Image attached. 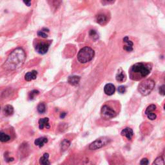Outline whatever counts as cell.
Returning a JSON list of instances; mask_svg holds the SVG:
<instances>
[{
	"label": "cell",
	"mask_w": 165,
	"mask_h": 165,
	"mask_svg": "<svg viewBox=\"0 0 165 165\" xmlns=\"http://www.w3.org/2000/svg\"><path fill=\"white\" fill-rule=\"evenodd\" d=\"M25 59L26 54L24 50L18 47L11 52L3 67L7 70H15L23 65Z\"/></svg>",
	"instance_id": "obj_1"
},
{
	"label": "cell",
	"mask_w": 165,
	"mask_h": 165,
	"mask_svg": "<svg viewBox=\"0 0 165 165\" xmlns=\"http://www.w3.org/2000/svg\"><path fill=\"white\" fill-rule=\"evenodd\" d=\"M152 65L149 63H137L133 65L130 70V77L132 80L138 81L150 74Z\"/></svg>",
	"instance_id": "obj_2"
},
{
	"label": "cell",
	"mask_w": 165,
	"mask_h": 165,
	"mask_svg": "<svg viewBox=\"0 0 165 165\" xmlns=\"http://www.w3.org/2000/svg\"><path fill=\"white\" fill-rule=\"evenodd\" d=\"M95 52L89 47H85L81 48L77 54V60L81 63L85 64L93 59Z\"/></svg>",
	"instance_id": "obj_3"
},
{
	"label": "cell",
	"mask_w": 165,
	"mask_h": 165,
	"mask_svg": "<svg viewBox=\"0 0 165 165\" xmlns=\"http://www.w3.org/2000/svg\"><path fill=\"white\" fill-rule=\"evenodd\" d=\"M155 81L151 79H148L139 85L138 90L141 95L144 96H148L152 92L155 87Z\"/></svg>",
	"instance_id": "obj_4"
},
{
	"label": "cell",
	"mask_w": 165,
	"mask_h": 165,
	"mask_svg": "<svg viewBox=\"0 0 165 165\" xmlns=\"http://www.w3.org/2000/svg\"><path fill=\"white\" fill-rule=\"evenodd\" d=\"M110 141V139L108 137H101L96 139L90 145L89 149L91 150H96L105 147Z\"/></svg>",
	"instance_id": "obj_5"
},
{
	"label": "cell",
	"mask_w": 165,
	"mask_h": 165,
	"mask_svg": "<svg viewBox=\"0 0 165 165\" xmlns=\"http://www.w3.org/2000/svg\"><path fill=\"white\" fill-rule=\"evenodd\" d=\"M101 114L102 119L105 120H109L116 117L117 116V112L110 107L105 105L102 106L101 108Z\"/></svg>",
	"instance_id": "obj_6"
},
{
	"label": "cell",
	"mask_w": 165,
	"mask_h": 165,
	"mask_svg": "<svg viewBox=\"0 0 165 165\" xmlns=\"http://www.w3.org/2000/svg\"><path fill=\"white\" fill-rule=\"evenodd\" d=\"M50 43V42H44V41L39 42L35 46V50L39 54H45L49 49Z\"/></svg>",
	"instance_id": "obj_7"
},
{
	"label": "cell",
	"mask_w": 165,
	"mask_h": 165,
	"mask_svg": "<svg viewBox=\"0 0 165 165\" xmlns=\"http://www.w3.org/2000/svg\"><path fill=\"white\" fill-rule=\"evenodd\" d=\"M123 42L125 43V45H124L123 49L127 51V52H132L133 50V43L132 41L129 39V37L128 36H125L124 37L123 39H122Z\"/></svg>",
	"instance_id": "obj_8"
},
{
	"label": "cell",
	"mask_w": 165,
	"mask_h": 165,
	"mask_svg": "<svg viewBox=\"0 0 165 165\" xmlns=\"http://www.w3.org/2000/svg\"><path fill=\"white\" fill-rule=\"evenodd\" d=\"M116 81L119 82H122L126 81V79H127V75L125 73V72L122 70V68H119L118 70L117 74H116Z\"/></svg>",
	"instance_id": "obj_9"
},
{
	"label": "cell",
	"mask_w": 165,
	"mask_h": 165,
	"mask_svg": "<svg viewBox=\"0 0 165 165\" xmlns=\"http://www.w3.org/2000/svg\"><path fill=\"white\" fill-rule=\"evenodd\" d=\"M116 88L115 86L112 83H108L104 87V92L107 96H112L115 93Z\"/></svg>",
	"instance_id": "obj_10"
},
{
	"label": "cell",
	"mask_w": 165,
	"mask_h": 165,
	"mask_svg": "<svg viewBox=\"0 0 165 165\" xmlns=\"http://www.w3.org/2000/svg\"><path fill=\"white\" fill-rule=\"evenodd\" d=\"M121 134L127 137L128 140H131L133 136V130L130 128H126L121 131Z\"/></svg>",
	"instance_id": "obj_11"
},
{
	"label": "cell",
	"mask_w": 165,
	"mask_h": 165,
	"mask_svg": "<svg viewBox=\"0 0 165 165\" xmlns=\"http://www.w3.org/2000/svg\"><path fill=\"white\" fill-rule=\"evenodd\" d=\"M48 121H49V119L47 118V117L40 119L39 121V129L43 130L45 127L47 128H50V126L48 123Z\"/></svg>",
	"instance_id": "obj_12"
},
{
	"label": "cell",
	"mask_w": 165,
	"mask_h": 165,
	"mask_svg": "<svg viewBox=\"0 0 165 165\" xmlns=\"http://www.w3.org/2000/svg\"><path fill=\"white\" fill-rule=\"evenodd\" d=\"M37 76V72L36 70H32L31 72H27L25 76V79L27 81H30L36 79Z\"/></svg>",
	"instance_id": "obj_13"
},
{
	"label": "cell",
	"mask_w": 165,
	"mask_h": 165,
	"mask_svg": "<svg viewBox=\"0 0 165 165\" xmlns=\"http://www.w3.org/2000/svg\"><path fill=\"white\" fill-rule=\"evenodd\" d=\"M96 22L101 25H104L107 22V17L103 14H100L96 16Z\"/></svg>",
	"instance_id": "obj_14"
},
{
	"label": "cell",
	"mask_w": 165,
	"mask_h": 165,
	"mask_svg": "<svg viewBox=\"0 0 165 165\" xmlns=\"http://www.w3.org/2000/svg\"><path fill=\"white\" fill-rule=\"evenodd\" d=\"M80 77L77 76H70L68 78V82L70 85L73 86H76L79 84L80 81Z\"/></svg>",
	"instance_id": "obj_15"
},
{
	"label": "cell",
	"mask_w": 165,
	"mask_h": 165,
	"mask_svg": "<svg viewBox=\"0 0 165 165\" xmlns=\"http://www.w3.org/2000/svg\"><path fill=\"white\" fill-rule=\"evenodd\" d=\"M48 142V139L46 137H39L38 139H36L34 141V144L36 146H38L40 148L43 147L45 143Z\"/></svg>",
	"instance_id": "obj_16"
},
{
	"label": "cell",
	"mask_w": 165,
	"mask_h": 165,
	"mask_svg": "<svg viewBox=\"0 0 165 165\" xmlns=\"http://www.w3.org/2000/svg\"><path fill=\"white\" fill-rule=\"evenodd\" d=\"M49 155L48 153H45L43 154V157H41L39 159V164L41 165H50V161L48 160Z\"/></svg>",
	"instance_id": "obj_17"
},
{
	"label": "cell",
	"mask_w": 165,
	"mask_h": 165,
	"mask_svg": "<svg viewBox=\"0 0 165 165\" xmlns=\"http://www.w3.org/2000/svg\"><path fill=\"white\" fill-rule=\"evenodd\" d=\"M3 113L5 116H9L14 113V108L12 105H7L3 108Z\"/></svg>",
	"instance_id": "obj_18"
},
{
	"label": "cell",
	"mask_w": 165,
	"mask_h": 165,
	"mask_svg": "<svg viewBox=\"0 0 165 165\" xmlns=\"http://www.w3.org/2000/svg\"><path fill=\"white\" fill-rule=\"evenodd\" d=\"M70 146V141L69 140L67 139H64L63 141H62L61 145V151H62V152H65V151H66L68 148H69Z\"/></svg>",
	"instance_id": "obj_19"
},
{
	"label": "cell",
	"mask_w": 165,
	"mask_h": 165,
	"mask_svg": "<svg viewBox=\"0 0 165 165\" xmlns=\"http://www.w3.org/2000/svg\"><path fill=\"white\" fill-rule=\"evenodd\" d=\"M37 112L40 114H44L46 112V105L44 102H41L37 105Z\"/></svg>",
	"instance_id": "obj_20"
},
{
	"label": "cell",
	"mask_w": 165,
	"mask_h": 165,
	"mask_svg": "<svg viewBox=\"0 0 165 165\" xmlns=\"http://www.w3.org/2000/svg\"><path fill=\"white\" fill-rule=\"evenodd\" d=\"M89 36L93 40H97L99 39V34L97 30L94 29H92L89 31Z\"/></svg>",
	"instance_id": "obj_21"
},
{
	"label": "cell",
	"mask_w": 165,
	"mask_h": 165,
	"mask_svg": "<svg viewBox=\"0 0 165 165\" xmlns=\"http://www.w3.org/2000/svg\"><path fill=\"white\" fill-rule=\"evenodd\" d=\"M11 139V137L9 136L5 133L4 132H0V141L1 142H7Z\"/></svg>",
	"instance_id": "obj_22"
},
{
	"label": "cell",
	"mask_w": 165,
	"mask_h": 165,
	"mask_svg": "<svg viewBox=\"0 0 165 165\" xmlns=\"http://www.w3.org/2000/svg\"><path fill=\"white\" fill-rule=\"evenodd\" d=\"M152 165H164V159L162 157H157Z\"/></svg>",
	"instance_id": "obj_23"
},
{
	"label": "cell",
	"mask_w": 165,
	"mask_h": 165,
	"mask_svg": "<svg viewBox=\"0 0 165 165\" xmlns=\"http://www.w3.org/2000/svg\"><path fill=\"white\" fill-rule=\"evenodd\" d=\"M156 108H157V107H156V106L155 105H150L148 106L147 109H146L145 114L147 115L148 114L153 113V112L156 110Z\"/></svg>",
	"instance_id": "obj_24"
},
{
	"label": "cell",
	"mask_w": 165,
	"mask_h": 165,
	"mask_svg": "<svg viewBox=\"0 0 165 165\" xmlns=\"http://www.w3.org/2000/svg\"><path fill=\"white\" fill-rule=\"evenodd\" d=\"M39 94V92L37 90H32L29 93V94H28V97H29L30 99L32 100L34 99L35 96H37Z\"/></svg>",
	"instance_id": "obj_25"
},
{
	"label": "cell",
	"mask_w": 165,
	"mask_h": 165,
	"mask_svg": "<svg viewBox=\"0 0 165 165\" xmlns=\"http://www.w3.org/2000/svg\"><path fill=\"white\" fill-rule=\"evenodd\" d=\"M37 36L39 37H43V38H47L48 37V34L46 32H43V30H40L37 32Z\"/></svg>",
	"instance_id": "obj_26"
},
{
	"label": "cell",
	"mask_w": 165,
	"mask_h": 165,
	"mask_svg": "<svg viewBox=\"0 0 165 165\" xmlns=\"http://www.w3.org/2000/svg\"><path fill=\"white\" fill-rule=\"evenodd\" d=\"M126 91H127V87H126L125 86L122 85V86H119V87H118L119 93L124 94V93H125Z\"/></svg>",
	"instance_id": "obj_27"
},
{
	"label": "cell",
	"mask_w": 165,
	"mask_h": 165,
	"mask_svg": "<svg viewBox=\"0 0 165 165\" xmlns=\"http://www.w3.org/2000/svg\"><path fill=\"white\" fill-rule=\"evenodd\" d=\"M147 117H148V118L150 120H152V121L155 120L156 118H157V115H156V114H155L154 112H153V113L148 114H147Z\"/></svg>",
	"instance_id": "obj_28"
},
{
	"label": "cell",
	"mask_w": 165,
	"mask_h": 165,
	"mask_svg": "<svg viewBox=\"0 0 165 165\" xmlns=\"http://www.w3.org/2000/svg\"><path fill=\"white\" fill-rule=\"evenodd\" d=\"M140 164H141V165H148V159L147 158L142 159L141 161V162H140Z\"/></svg>",
	"instance_id": "obj_29"
},
{
	"label": "cell",
	"mask_w": 165,
	"mask_h": 165,
	"mask_svg": "<svg viewBox=\"0 0 165 165\" xmlns=\"http://www.w3.org/2000/svg\"><path fill=\"white\" fill-rule=\"evenodd\" d=\"M159 94L162 96H164V85H162L159 88Z\"/></svg>",
	"instance_id": "obj_30"
},
{
	"label": "cell",
	"mask_w": 165,
	"mask_h": 165,
	"mask_svg": "<svg viewBox=\"0 0 165 165\" xmlns=\"http://www.w3.org/2000/svg\"><path fill=\"white\" fill-rule=\"evenodd\" d=\"M114 1H103V2H101V3L103 5H106V4H112V3H114Z\"/></svg>",
	"instance_id": "obj_31"
},
{
	"label": "cell",
	"mask_w": 165,
	"mask_h": 165,
	"mask_svg": "<svg viewBox=\"0 0 165 165\" xmlns=\"http://www.w3.org/2000/svg\"><path fill=\"white\" fill-rule=\"evenodd\" d=\"M23 3H25V4L27 6H28V7H30V6L31 5V2L30 1H23Z\"/></svg>",
	"instance_id": "obj_32"
},
{
	"label": "cell",
	"mask_w": 165,
	"mask_h": 165,
	"mask_svg": "<svg viewBox=\"0 0 165 165\" xmlns=\"http://www.w3.org/2000/svg\"><path fill=\"white\" fill-rule=\"evenodd\" d=\"M66 115H67V114H66L65 112H63V113H61V114H60V117H61V119L65 118V117L66 116Z\"/></svg>",
	"instance_id": "obj_33"
},
{
	"label": "cell",
	"mask_w": 165,
	"mask_h": 165,
	"mask_svg": "<svg viewBox=\"0 0 165 165\" xmlns=\"http://www.w3.org/2000/svg\"><path fill=\"white\" fill-rule=\"evenodd\" d=\"M0 110H1V107H0Z\"/></svg>",
	"instance_id": "obj_34"
}]
</instances>
